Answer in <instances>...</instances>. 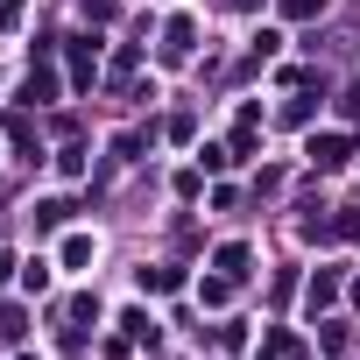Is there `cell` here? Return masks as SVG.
Here are the masks:
<instances>
[{
	"instance_id": "cell-1",
	"label": "cell",
	"mask_w": 360,
	"mask_h": 360,
	"mask_svg": "<svg viewBox=\"0 0 360 360\" xmlns=\"http://www.w3.org/2000/svg\"><path fill=\"white\" fill-rule=\"evenodd\" d=\"M311 162H318V169H339V162H346V141H339V134H311Z\"/></svg>"
},
{
	"instance_id": "cell-2",
	"label": "cell",
	"mask_w": 360,
	"mask_h": 360,
	"mask_svg": "<svg viewBox=\"0 0 360 360\" xmlns=\"http://www.w3.org/2000/svg\"><path fill=\"white\" fill-rule=\"evenodd\" d=\"M219 269L226 276H248V248H219Z\"/></svg>"
},
{
	"instance_id": "cell-3",
	"label": "cell",
	"mask_w": 360,
	"mask_h": 360,
	"mask_svg": "<svg viewBox=\"0 0 360 360\" xmlns=\"http://www.w3.org/2000/svg\"><path fill=\"white\" fill-rule=\"evenodd\" d=\"M332 290H339V276H311V311H318V304H332Z\"/></svg>"
},
{
	"instance_id": "cell-4",
	"label": "cell",
	"mask_w": 360,
	"mask_h": 360,
	"mask_svg": "<svg viewBox=\"0 0 360 360\" xmlns=\"http://www.w3.org/2000/svg\"><path fill=\"white\" fill-rule=\"evenodd\" d=\"M325 0H283V15H318Z\"/></svg>"
},
{
	"instance_id": "cell-5",
	"label": "cell",
	"mask_w": 360,
	"mask_h": 360,
	"mask_svg": "<svg viewBox=\"0 0 360 360\" xmlns=\"http://www.w3.org/2000/svg\"><path fill=\"white\" fill-rule=\"evenodd\" d=\"M15 15H22V0H0V29H8V22H15Z\"/></svg>"
}]
</instances>
